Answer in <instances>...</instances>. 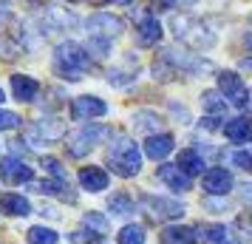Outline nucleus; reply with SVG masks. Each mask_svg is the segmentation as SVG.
Instances as JSON below:
<instances>
[{
    "label": "nucleus",
    "mask_w": 252,
    "mask_h": 244,
    "mask_svg": "<svg viewBox=\"0 0 252 244\" xmlns=\"http://www.w3.org/2000/svg\"><path fill=\"white\" fill-rule=\"evenodd\" d=\"M133 122H136V128L142 131H161V116L153 114V111H139L133 116Z\"/></svg>",
    "instance_id": "obj_26"
},
{
    "label": "nucleus",
    "mask_w": 252,
    "mask_h": 244,
    "mask_svg": "<svg viewBox=\"0 0 252 244\" xmlns=\"http://www.w3.org/2000/svg\"><path fill=\"white\" fill-rule=\"evenodd\" d=\"M108 3H130V0H108Z\"/></svg>",
    "instance_id": "obj_41"
},
{
    "label": "nucleus",
    "mask_w": 252,
    "mask_h": 244,
    "mask_svg": "<svg viewBox=\"0 0 252 244\" xmlns=\"http://www.w3.org/2000/svg\"><path fill=\"white\" fill-rule=\"evenodd\" d=\"M145 153H148L150 159L161 162L164 156L173 153V137L170 134H153V137H148L145 139Z\"/></svg>",
    "instance_id": "obj_14"
},
{
    "label": "nucleus",
    "mask_w": 252,
    "mask_h": 244,
    "mask_svg": "<svg viewBox=\"0 0 252 244\" xmlns=\"http://www.w3.org/2000/svg\"><path fill=\"white\" fill-rule=\"evenodd\" d=\"M17 125H20V116L14 111H3L0 108V131H14Z\"/></svg>",
    "instance_id": "obj_34"
},
{
    "label": "nucleus",
    "mask_w": 252,
    "mask_h": 244,
    "mask_svg": "<svg viewBox=\"0 0 252 244\" xmlns=\"http://www.w3.org/2000/svg\"><path fill=\"white\" fill-rule=\"evenodd\" d=\"M85 51H91V54H96V57L102 60L111 54V40H102V37H91L88 40V46H85Z\"/></svg>",
    "instance_id": "obj_31"
},
{
    "label": "nucleus",
    "mask_w": 252,
    "mask_h": 244,
    "mask_svg": "<svg viewBox=\"0 0 252 244\" xmlns=\"http://www.w3.org/2000/svg\"><path fill=\"white\" fill-rule=\"evenodd\" d=\"M12 91L20 103H34L37 91H40V82L34 77H26V74H14L12 77Z\"/></svg>",
    "instance_id": "obj_15"
},
{
    "label": "nucleus",
    "mask_w": 252,
    "mask_h": 244,
    "mask_svg": "<svg viewBox=\"0 0 252 244\" xmlns=\"http://www.w3.org/2000/svg\"><path fill=\"white\" fill-rule=\"evenodd\" d=\"M82 224L91 233H96V236H108V219H105L102 213H85Z\"/></svg>",
    "instance_id": "obj_29"
},
{
    "label": "nucleus",
    "mask_w": 252,
    "mask_h": 244,
    "mask_svg": "<svg viewBox=\"0 0 252 244\" xmlns=\"http://www.w3.org/2000/svg\"><path fill=\"white\" fill-rule=\"evenodd\" d=\"M46 23L51 29H71V26H77V14L68 12V9H60V6H46Z\"/></svg>",
    "instance_id": "obj_19"
},
{
    "label": "nucleus",
    "mask_w": 252,
    "mask_h": 244,
    "mask_svg": "<svg viewBox=\"0 0 252 244\" xmlns=\"http://www.w3.org/2000/svg\"><path fill=\"white\" fill-rule=\"evenodd\" d=\"M164 242L167 244H198L195 227H167L164 230Z\"/></svg>",
    "instance_id": "obj_22"
},
{
    "label": "nucleus",
    "mask_w": 252,
    "mask_h": 244,
    "mask_svg": "<svg viewBox=\"0 0 252 244\" xmlns=\"http://www.w3.org/2000/svg\"><path fill=\"white\" fill-rule=\"evenodd\" d=\"M218 91L224 94L227 103L235 105V108H247V103H250V91H247L244 80L238 74H232V71H221L218 74Z\"/></svg>",
    "instance_id": "obj_5"
},
{
    "label": "nucleus",
    "mask_w": 252,
    "mask_h": 244,
    "mask_svg": "<svg viewBox=\"0 0 252 244\" xmlns=\"http://www.w3.org/2000/svg\"><path fill=\"white\" fill-rule=\"evenodd\" d=\"M238 224L244 227V230H250V233H252V216H241V219H238Z\"/></svg>",
    "instance_id": "obj_38"
},
{
    "label": "nucleus",
    "mask_w": 252,
    "mask_h": 244,
    "mask_svg": "<svg viewBox=\"0 0 252 244\" xmlns=\"http://www.w3.org/2000/svg\"><path fill=\"white\" fill-rule=\"evenodd\" d=\"M43 168H46V174H51L57 182H65V171H63V162L60 159H43Z\"/></svg>",
    "instance_id": "obj_32"
},
{
    "label": "nucleus",
    "mask_w": 252,
    "mask_h": 244,
    "mask_svg": "<svg viewBox=\"0 0 252 244\" xmlns=\"http://www.w3.org/2000/svg\"><path fill=\"white\" fill-rule=\"evenodd\" d=\"M0 210L6 216H29L32 213V205L20 193H0Z\"/></svg>",
    "instance_id": "obj_16"
},
{
    "label": "nucleus",
    "mask_w": 252,
    "mask_h": 244,
    "mask_svg": "<svg viewBox=\"0 0 252 244\" xmlns=\"http://www.w3.org/2000/svg\"><path fill=\"white\" fill-rule=\"evenodd\" d=\"M173 3H176V0H161V6H164V9H167V6H173Z\"/></svg>",
    "instance_id": "obj_39"
},
{
    "label": "nucleus",
    "mask_w": 252,
    "mask_h": 244,
    "mask_svg": "<svg viewBox=\"0 0 252 244\" xmlns=\"http://www.w3.org/2000/svg\"><path fill=\"white\" fill-rule=\"evenodd\" d=\"M161 40V23L156 17H145L139 23V46H156Z\"/></svg>",
    "instance_id": "obj_20"
},
{
    "label": "nucleus",
    "mask_w": 252,
    "mask_h": 244,
    "mask_svg": "<svg viewBox=\"0 0 252 244\" xmlns=\"http://www.w3.org/2000/svg\"><path fill=\"white\" fill-rule=\"evenodd\" d=\"M108 137H111V128H108V125H85V128L71 139L68 151H71V156H85V153H91L94 148L102 139H108Z\"/></svg>",
    "instance_id": "obj_4"
},
{
    "label": "nucleus",
    "mask_w": 252,
    "mask_h": 244,
    "mask_svg": "<svg viewBox=\"0 0 252 244\" xmlns=\"http://www.w3.org/2000/svg\"><path fill=\"white\" fill-rule=\"evenodd\" d=\"M201 105H204V111H210V114H224V108H227V103L221 100L218 91H204L201 94Z\"/></svg>",
    "instance_id": "obj_28"
},
{
    "label": "nucleus",
    "mask_w": 252,
    "mask_h": 244,
    "mask_svg": "<svg viewBox=\"0 0 252 244\" xmlns=\"http://www.w3.org/2000/svg\"><path fill=\"white\" fill-rule=\"evenodd\" d=\"M116 242L119 244H145V227L139 224H127L116 233Z\"/></svg>",
    "instance_id": "obj_24"
},
{
    "label": "nucleus",
    "mask_w": 252,
    "mask_h": 244,
    "mask_svg": "<svg viewBox=\"0 0 252 244\" xmlns=\"http://www.w3.org/2000/svg\"><path fill=\"white\" fill-rule=\"evenodd\" d=\"M108 208L114 210L116 216H130V213H133V202H130V199L125 196V193H116V196H111L108 199Z\"/></svg>",
    "instance_id": "obj_27"
},
{
    "label": "nucleus",
    "mask_w": 252,
    "mask_h": 244,
    "mask_svg": "<svg viewBox=\"0 0 252 244\" xmlns=\"http://www.w3.org/2000/svg\"><path fill=\"white\" fill-rule=\"evenodd\" d=\"M102 114H108V105L99 97L85 94V97L71 100V119H94V116H102Z\"/></svg>",
    "instance_id": "obj_8"
},
{
    "label": "nucleus",
    "mask_w": 252,
    "mask_h": 244,
    "mask_svg": "<svg viewBox=\"0 0 252 244\" xmlns=\"http://www.w3.org/2000/svg\"><path fill=\"white\" fill-rule=\"evenodd\" d=\"M26 137L37 145H48V142H57L65 137V122L57 119V116H51V119H40L34 122V128L26 131Z\"/></svg>",
    "instance_id": "obj_7"
},
{
    "label": "nucleus",
    "mask_w": 252,
    "mask_h": 244,
    "mask_svg": "<svg viewBox=\"0 0 252 244\" xmlns=\"http://www.w3.org/2000/svg\"><path fill=\"white\" fill-rule=\"evenodd\" d=\"M108 165H111V171H114L116 176H122V179L136 176L139 171H142L139 145L133 139H127V137H119V139L111 145V151H108Z\"/></svg>",
    "instance_id": "obj_2"
},
{
    "label": "nucleus",
    "mask_w": 252,
    "mask_h": 244,
    "mask_svg": "<svg viewBox=\"0 0 252 244\" xmlns=\"http://www.w3.org/2000/svg\"><path fill=\"white\" fill-rule=\"evenodd\" d=\"M88 32L91 37H102V40H114L125 32V23L116 17V14H108V12H96L88 17Z\"/></svg>",
    "instance_id": "obj_6"
},
{
    "label": "nucleus",
    "mask_w": 252,
    "mask_h": 244,
    "mask_svg": "<svg viewBox=\"0 0 252 244\" xmlns=\"http://www.w3.org/2000/svg\"><path fill=\"white\" fill-rule=\"evenodd\" d=\"M244 69H252V60H244Z\"/></svg>",
    "instance_id": "obj_40"
},
{
    "label": "nucleus",
    "mask_w": 252,
    "mask_h": 244,
    "mask_svg": "<svg viewBox=\"0 0 252 244\" xmlns=\"http://www.w3.org/2000/svg\"><path fill=\"white\" fill-rule=\"evenodd\" d=\"M3 17H6V12H3V9H0V23H3Z\"/></svg>",
    "instance_id": "obj_42"
},
{
    "label": "nucleus",
    "mask_w": 252,
    "mask_h": 244,
    "mask_svg": "<svg viewBox=\"0 0 252 244\" xmlns=\"http://www.w3.org/2000/svg\"><path fill=\"white\" fill-rule=\"evenodd\" d=\"M51 66H54V74L63 77V80H71L77 82L85 77V71L91 69V57H88V51L77 43H60L54 48V57H51Z\"/></svg>",
    "instance_id": "obj_1"
},
{
    "label": "nucleus",
    "mask_w": 252,
    "mask_h": 244,
    "mask_svg": "<svg viewBox=\"0 0 252 244\" xmlns=\"http://www.w3.org/2000/svg\"><path fill=\"white\" fill-rule=\"evenodd\" d=\"M179 168H182L187 176H195V174H201V171H204V159H201L195 151L187 148V151L179 153Z\"/></svg>",
    "instance_id": "obj_23"
},
{
    "label": "nucleus",
    "mask_w": 252,
    "mask_h": 244,
    "mask_svg": "<svg viewBox=\"0 0 252 244\" xmlns=\"http://www.w3.org/2000/svg\"><path fill=\"white\" fill-rule=\"evenodd\" d=\"M133 77H136V71H111L108 82H111L114 88H122V85H127V82H133Z\"/></svg>",
    "instance_id": "obj_33"
},
{
    "label": "nucleus",
    "mask_w": 252,
    "mask_h": 244,
    "mask_svg": "<svg viewBox=\"0 0 252 244\" xmlns=\"http://www.w3.org/2000/svg\"><path fill=\"white\" fill-rule=\"evenodd\" d=\"M3 100H6V97H3V88H0V103H3Z\"/></svg>",
    "instance_id": "obj_43"
},
{
    "label": "nucleus",
    "mask_w": 252,
    "mask_h": 244,
    "mask_svg": "<svg viewBox=\"0 0 252 244\" xmlns=\"http://www.w3.org/2000/svg\"><path fill=\"white\" fill-rule=\"evenodd\" d=\"M26 242L29 244H57V233L51 227H32L26 233Z\"/></svg>",
    "instance_id": "obj_25"
},
{
    "label": "nucleus",
    "mask_w": 252,
    "mask_h": 244,
    "mask_svg": "<svg viewBox=\"0 0 252 244\" xmlns=\"http://www.w3.org/2000/svg\"><path fill=\"white\" fill-rule=\"evenodd\" d=\"M142 202L150 208V213H153L156 219H182V216H184V205H182V202L161 199V196H145Z\"/></svg>",
    "instance_id": "obj_9"
},
{
    "label": "nucleus",
    "mask_w": 252,
    "mask_h": 244,
    "mask_svg": "<svg viewBox=\"0 0 252 244\" xmlns=\"http://www.w3.org/2000/svg\"><path fill=\"white\" fill-rule=\"evenodd\" d=\"M224 134H227V139L232 142V145H244V142L252 139V125L247 119L235 116V119H229L227 125H224Z\"/></svg>",
    "instance_id": "obj_17"
},
{
    "label": "nucleus",
    "mask_w": 252,
    "mask_h": 244,
    "mask_svg": "<svg viewBox=\"0 0 252 244\" xmlns=\"http://www.w3.org/2000/svg\"><path fill=\"white\" fill-rule=\"evenodd\" d=\"M173 29H176V37L190 48L207 51V48L216 46V32H210L201 20H193V17H173Z\"/></svg>",
    "instance_id": "obj_3"
},
{
    "label": "nucleus",
    "mask_w": 252,
    "mask_h": 244,
    "mask_svg": "<svg viewBox=\"0 0 252 244\" xmlns=\"http://www.w3.org/2000/svg\"><path fill=\"white\" fill-rule=\"evenodd\" d=\"M229 187H232V174H229V171H224V168H210L204 174V190L207 193L224 196V193H229Z\"/></svg>",
    "instance_id": "obj_11"
},
{
    "label": "nucleus",
    "mask_w": 252,
    "mask_h": 244,
    "mask_svg": "<svg viewBox=\"0 0 252 244\" xmlns=\"http://www.w3.org/2000/svg\"><path fill=\"white\" fill-rule=\"evenodd\" d=\"M34 190L37 193H46V196H57L60 190H65V187H63V182H37Z\"/></svg>",
    "instance_id": "obj_35"
},
{
    "label": "nucleus",
    "mask_w": 252,
    "mask_h": 244,
    "mask_svg": "<svg viewBox=\"0 0 252 244\" xmlns=\"http://www.w3.org/2000/svg\"><path fill=\"white\" fill-rule=\"evenodd\" d=\"M71 3H80V0H71Z\"/></svg>",
    "instance_id": "obj_44"
},
{
    "label": "nucleus",
    "mask_w": 252,
    "mask_h": 244,
    "mask_svg": "<svg viewBox=\"0 0 252 244\" xmlns=\"http://www.w3.org/2000/svg\"><path fill=\"white\" fill-rule=\"evenodd\" d=\"M68 239H71V244H99L105 236H96V233H91L88 227H82V230H74Z\"/></svg>",
    "instance_id": "obj_30"
},
{
    "label": "nucleus",
    "mask_w": 252,
    "mask_h": 244,
    "mask_svg": "<svg viewBox=\"0 0 252 244\" xmlns=\"http://www.w3.org/2000/svg\"><path fill=\"white\" fill-rule=\"evenodd\" d=\"M164 185L170 187V190H190V176L184 174L179 165H170V162H161V168L156 171Z\"/></svg>",
    "instance_id": "obj_13"
},
{
    "label": "nucleus",
    "mask_w": 252,
    "mask_h": 244,
    "mask_svg": "<svg viewBox=\"0 0 252 244\" xmlns=\"http://www.w3.org/2000/svg\"><path fill=\"white\" fill-rule=\"evenodd\" d=\"M0 176L9 182V185H23V182H32V168L20 159H14V156H6L3 162H0Z\"/></svg>",
    "instance_id": "obj_10"
},
{
    "label": "nucleus",
    "mask_w": 252,
    "mask_h": 244,
    "mask_svg": "<svg viewBox=\"0 0 252 244\" xmlns=\"http://www.w3.org/2000/svg\"><path fill=\"white\" fill-rule=\"evenodd\" d=\"M218 119H213V116H204V119H201V128H207V131H216L218 125H216Z\"/></svg>",
    "instance_id": "obj_37"
},
{
    "label": "nucleus",
    "mask_w": 252,
    "mask_h": 244,
    "mask_svg": "<svg viewBox=\"0 0 252 244\" xmlns=\"http://www.w3.org/2000/svg\"><path fill=\"white\" fill-rule=\"evenodd\" d=\"M198 233H201V239H204L207 244H238L232 239L229 227H224V224H207V227H201Z\"/></svg>",
    "instance_id": "obj_21"
},
{
    "label": "nucleus",
    "mask_w": 252,
    "mask_h": 244,
    "mask_svg": "<svg viewBox=\"0 0 252 244\" xmlns=\"http://www.w3.org/2000/svg\"><path fill=\"white\" fill-rule=\"evenodd\" d=\"M164 60L173 63V66H179V69H187V71H207V69H213V66H210V60H201V57H195V54L179 51V48H167V51H164Z\"/></svg>",
    "instance_id": "obj_12"
},
{
    "label": "nucleus",
    "mask_w": 252,
    "mask_h": 244,
    "mask_svg": "<svg viewBox=\"0 0 252 244\" xmlns=\"http://www.w3.org/2000/svg\"><path fill=\"white\" fill-rule=\"evenodd\" d=\"M108 174H105L102 168H82L80 171V185L85 187V190H91V193H96V190H105L108 187Z\"/></svg>",
    "instance_id": "obj_18"
},
{
    "label": "nucleus",
    "mask_w": 252,
    "mask_h": 244,
    "mask_svg": "<svg viewBox=\"0 0 252 244\" xmlns=\"http://www.w3.org/2000/svg\"><path fill=\"white\" fill-rule=\"evenodd\" d=\"M232 162L238 165V168H244L247 174H252V148L250 151H238L235 156H232Z\"/></svg>",
    "instance_id": "obj_36"
}]
</instances>
